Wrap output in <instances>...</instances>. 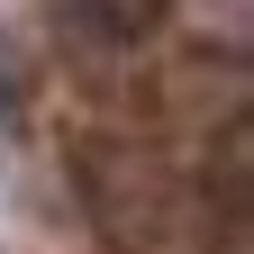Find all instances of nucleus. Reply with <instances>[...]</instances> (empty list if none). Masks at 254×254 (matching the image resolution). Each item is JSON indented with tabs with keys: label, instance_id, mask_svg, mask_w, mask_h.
Instances as JSON below:
<instances>
[{
	"label": "nucleus",
	"instance_id": "obj_1",
	"mask_svg": "<svg viewBox=\"0 0 254 254\" xmlns=\"http://www.w3.org/2000/svg\"><path fill=\"white\" fill-rule=\"evenodd\" d=\"M73 173H82V209L109 254H218V236L236 227L209 200V182L145 136H82Z\"/></svg>",
	"mask_w": 254,
	"mask_h": 254
},
{
	"label": "nucleus",
	"instance_id": "obj_2",
	"mask_svg": "<svg viewBox=\"0 0 254 254\" xmlns=\"http://www.w3.org/2000/svg\"><path fill=\"white\" fill-rule=\"evenodd\" d=\"M82 9H91V27H100L109 46H136V37H154V27H164L173 0H82Z\"/></svg>",
	"mask_w": 254,
	"mask_h": 254
}]
</instances>
